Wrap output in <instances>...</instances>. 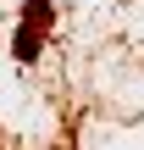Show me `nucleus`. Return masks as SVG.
Segmentation results:
<instances>
[{
    "instance_id": "nucleus-1",
    "label": "nucleus",
    "mask_w": 144,
    "mask_h": 150,
    "mask_svg": "<svg viewBox=\"0 0 144 150\" xmlns=\"http://www.w3.org/2000/svg\"><path fill=\"white\" fill-rule=\"evenodd\" d=\"M22 17H28V22H22V33H17V61H33V56H39V39H44V28H50V0H28Z\"/></svg>"
}]
</instances>
